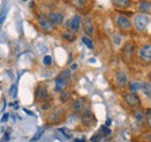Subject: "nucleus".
<instances>
[{"mask_svg":"<svg viewBox=\"0 0 151 142\" xmlns=\"http://www.w3.org/2000/svg\"><path fill=\"white\" fill-rule=\"evenodd\" d=\"M72 4H73V6L80 9L87 5V0H72Z\"/></svg>","mask_w":151,"mask_h":142,"instance_id":"21","label":"nucleus"},{"mask_svg":"<svg viewBox=\"0 0 151 142\" xmlns=\"http://www.w3.org/2000/svg\"><path fill=\"white\" fill-rule=\"evenodd\" d=\"M111 123H112V121H111V119H107V121H106V126H109Z\"/></svg>","mask_w":151,"mask_h":142,"instance_id":"35","label":"nucleus"},{"mask_svg":"<svg viewBox=\"0 0 151 142\" xmlns=\"http://www.w3.org/2000/svg\"><path fill=\"white\" fill-rule=\"evenodd\" d=\"M135 51H136L135 44H132V42H128V43L123 46V49H122V53H123V57L126 58V60H127L128 58H132V55L135 54Z\"/></svg>","mask_w":151,"mask_h":142,"instance_id":"11","label":"nucleus"},{"mask_svg":"<svg viewBox=\"0 0 151 142\" xmlns=\"http://www.w3.org/2000/svg\"><path fill=\"white\" fill-rule=\"evenodd\" d=\"M138 57L142 61H145V62H150L151 60V45L150 44H147L144 46H142L138 51Z\"/></svg>","mask_w":151,"mask_h":142,"instance_id":"4","label":"nucleus"},{"mask_svg":"<svg viewBox=\"0 0 151 142\" xmlns=\"http://www.w3.org/2000/svg\"><path fill=\"white\" fill-rule=\"evenodd\" d=\"M43 62H44V65H47V66L51 65V62H52L51 57H50V55H45V57L43 58Z\"/></svg>","mask_w":151,"mask_h":142,"instance_id":"27","label":"nucleus"},{"mask_svg":"<svg viewBox=\"0 0 151 142\" xmlns=\"http://www.w3.org/2000/svg\"><path fill=\"white\" fill-rule=\"evenodd\" d=\"M124 101L127 102L128 105H130V107H139V105H141L139 97L137 96L136 92L126 94V95H124Z\"/></svg>","mask_w":151,"mask_h":142,"instance_id":"6","label":"nucleus"},{"mask_svg":"<svg viewBox=\"0 0 151 142\" xmlns=\"http://www.w3.org/2000/svg\"><path fill=\"white\" fill-rule=\"evenodd\" d=\"M49 97V92H48V89L44 84H40L36 90H35V98L37 101H47Z\"/></svg>","mask_w":151,"mask_h":142,"instance_id":"7","label":"nucleus"},{"mask_svg":"<svg viewBox=\"0 0 151 142\" xmlns=\"http://www.w3.org/2000/svg\"><path fill=\"white\" fill-rule=\"evenodd\" d=\"M116 24L121 30H129L132 28V22L130 20L124 16V15H119L116 18Z\"/></svg>","mask_w":151,"mask_h":142,"instance_id":"8","label":"nucleus"},{"mask_svg":"<svg viewBox=\"0 0 151 142\" xmlns=\"http://www.w3.org/2000/svg\"><path fill=\"white\" fill-rule=\"evenodd\" d=\"M81 22H83L81 16H80V15H75V16L72 18V20L70 21V23H69V30H70L71 33L76 34V33L79 30Z\"/></svg>","mask_w":151,"mask_h":142,"instance_id":"10","label":"nucleus"},{"mask_svg":"<svg viewBox=\"0 0 151 142\" xmlns=\"http://www.w3.org/2000/svg\"><path fill=\"white\" fill-rule=\"evenodd\" d=\"M6 16H7V9H4V11L0 13V28H1V26L4 24V22H5V20H6Z\"/></svg>","mask_w":151,"mask_h":142,"instance_id":"24","label":"nucleus"},{"mask_svg":"<svg viewBox=\"0 0 151 142\" xmlns=\"http://www.w3.org/2000/svg\"><path fill=\"white\" fill-rule=\"evenodd\" d=\"M63 37L68 40V42H75L76 40V35L73 33H71L70 30H68V31H65L64 34H63Z\"/></svg>","mask_w":151,"mask_h":142,"instance_id":"19","label":"nucleus"},{"mask_svg":"<svg viewBox=\"0 0 151 142\" xmlns=\"http://www.w3.org/2000/svg\"><path fill=\"white\" fill-rule=\"evenodd\" d=\"M81 123L84 124V126H86V127H91V126L95 123L94 114L92 113V111H91L90 109H86V110L83 111V114H81Z\"/></svg>","mask_w":151,"mask_h":142,"instance_id":"3","label":"nucleus"},{"mask_svg":"<svg viewBox=\"0 0 151 142\" xmlns=\"http://www.w3.org/2000/svg\"><path fill=\"white\" fill-rule=\"evenodd\" d=\"M49 107H50V103H48V102L42 103V109H43V110H48Z\"/></svg>","mask_w":151,"mask_h":142,"instance_id":"32","label":"nucleus"},{"mask_svg":"<svg viewBox=\"0 0 151 142\" xmlns=\"http://www.w3.org/2000/svg\"><path fill=\"white\" fill-rule=\"evenodd\" d=\"M114 43H115V45H120V43H121V37L119 35H116L114 37Z\"/></svg>","mask_w":151,"mask_h":142,"instance_id":"31","label":"nucleus"},{"mask_svg":"<svg viewBox=\"0 0 151 142\" xmlns=\"http://www.w3.org/2000/svg\"><path fill=\"white\" fill-rule=\"evenodd\" d=\"M23 1H27V0H23Z\"/></svg>","mask_w":151,"mask_h":142,"instance_id":"37","label":"nucleus"},{"mask_svg":"<svg viewBox=\"0 0 151 142\" xmlns=\"http://www.w3.org/2000/svg\"><path fill=\"white\" fill-rule=\"evenodd\" d=\"M70 70H77V65H76V64H75V65H72Z\"/></svg>","mask_w":151,"mask_h":142,"instance_id":"36","label":"nucleus"},{"mask_svg":"<svg viewBox=\"0 0 151 142\" xmlns=\"http://www.w3.org/2000/svg\"><path fill=\"white\" fill-rule=\"evenodd\" d=\"M42 134H43V129H42V128H40V129L37 131V133H36V134H35V135H34V136L32 138V142L37 141L38 139H40V138L42 136Z\"/></svg>","mask_w":151,"mask_h":142,"instance_id":"25","label":"nucleus"},{"mask_svg":"<svg viewBox=\"0 0 151 142\" xmlns=\"http://www.w3.org/2000/svg\"><path fill=\"white\" fill-rule=\"evenodd\" d=\"M150 23V18L148 15H143V14H137L134 18V26L138 31H145L148 26Z\"/></svg>","mask_w":151,"mask_h":142,"instance_id":"1","label":"nucleus"},{"mask_svg":"<svg viewBox=\"0 0 151 142\" xmlns=\"http://www.w3.org/2000/svg\"><path fill=\"white\" fill-rule=\"evenodd\" d=\"M81 39H83V43H84L88 49H91V50H93V49H94V44H93V42H92V39H91L90 37L84 36Z\"/></svg>","mask_w":151,"mask_h":142,"instance_id":"18","label":"nucleus"},{"mask_svg":"<svg viewBox=\"0 0 151 142\" xmlns=\"http://www.w3.org/2000/svg\"><path fill=\"white\" fill-rule=\"evenodd\" d=\"M138 11L141 13H143V15H148L150 14V11H151V5L149 1H143L139 4L138 6Z\"/></svg>","mask_w":151,"mask_h":142,"instance_id":"14","label":"nucleus"},{"mask_svg":"<svg viewBox=\"0 0 151 142\" xmlns=\"http://www.w3.org/2000/svg\"><path fill=\"white\" fill-rule=\"evenodd\" d=\"M71 74H72V72L70 68H66V70H64V71L62 72L58 76L59 77H62V79H64L65 81H68V80H70V77H71Z\"/></svg>","mask_w":151,"mask_h":142,"instance_id":"17","label":"nucleus"},{"mask_svg":"<svg viewBox=\"0 0 151 142\" xmlns=\"http://www.w3.org/2000/svg\"><path fill=\"white\" fill-rule=\"evenodd\" d=\"M70 96H71V92H70V91H66V90L62 91V94H60V102H62V103L68 102L69 98H70Z\"/></svg>","mask_w":151,"mask_h":142,"instance_id":"23","label":"nucleus"},{"mask_svg":"<svg viewBox=\"0 0 151 142\" xmlns=\"http://www.w3.org/2000/svg\"><path fill=\"white\" fill-rule=\"evenodd\" d=\"M116 83L120 88H126V86L128 83V77L124 72H119L116 74Z\"/></svg>","mask_w":151,"mask_h":142,"instance_id":"12","label":"nucleus"},{"mask_svg":"<svg viewBox=\"0 0 151 142\" xmlns=\"http://www.w3.org/2000/svg\"><path fill=\"white\" fill-rule=\"evenodd\" d=\"M66 87H68V81H65L64 79L58 76L56 79V91L62 92V91H64L66 89Z\"/></svg>","mask_w":151,"mask_h":142,"instance_id":"15","label":"nucleus"},{"mask_svg":"<svg viewBox=\"0 0 151 142\" xmlns=\"http://www.w3.org/2000/svg\"><path fill=\"white\" fill-rule=\"evenodd\" d=\"M38 24H40L41 29H42L44 33H48V34L54 33L55 29H56V26H54L52 22L47 18V16H44V15H40V16H38Z\"/></svg>","mask_w":151,"mask_h":142,"instance_id":"2","label":"nucleus"},{"mask_svg":"<svg viewBox=\"0 0 151 142\" xmlns=\"http://www.w3.org/2000/svg\"><path fill=\"white\" fill-rule=\"evenodd\" d=\"M83 30L88 37H92L94 34V24H93V21L90 16H86L84 22H83Z\"/></svg>","mask_w":151,"mask_h":142,"instance_id":"5","label":"nucleus"},{"mask_svg":"<svg viewBox=\"0 0 151 142\" xmlns=\"http://www.w3.org/2000/svg\"><path fill=\"white\" fill-rule=\"evenodd\" d=\"M112 2L117 8H128L132 5L130 0H112Z\"/></svg>","mask_w":151,"mask_h":142,"instance_id":"16","label":"nucleus"},{"mask_svg":"<svg viewBox=\"0 0 151 142\" xmlns=\"http://www.w3.org/2000/svg\"><path fill=\"white\" fill-rule=\"evenodd\" d=\"M135 117H136L138 120H142V119L144 118V114H143V112H141V111H137V112H135Z\"/></svg>","mask_w":151,"mask_h":142,"instance_id":"29","label":"nucleus"},{"mask_svg":"<svg viewBox=\"0 0 151 142\" xmlns=\"http://www.w3.org/2000/svg\"><path fill=\"white\" fill-rule=\"evenodd\" d=\"M100 131L102 132V134H104V135H109V134L112 133V132H111V129H109L107 126H101V127H100Z\"/></svg>","mask_w":151,"mask_h":142,"instance_id":"26","label":"nucleus"},{"mask_svg":"<svg viewBox=\"0 0 151 142\" xmlns=\"http://www.w3.org/2000/svg\"><path fill=\"white\" fill-rule=\"evenodd\" d=\"M59 131H60L66 138H71V134H69V131H68L66 128H59Z\"/></svg>","mask_w":151,"mask_h":142,"instance_id":"30","label":"nucleus"},{"mask_svg":"<svg viewBox=\"0 0 151 142\" xmlns=\"http://www.w3.org/2000/svg\"><path fill=\"white\" fill-rule=\"evenodd\" d=\"M141 88L143 89V91H144V94L147 95V97H148V98H150V97H151V87H150V82H147V83H144L143 86H141Z\"/></svg>","mask_w":151,"mask_h":142,"instance_id":"20","label":"nucleus"},{"mask_svg":"<svg viewBox=\"0 0 151 142\" xmlns=\"http://www.w3.org/2000/svg\"><path fill=\"white\" fill-rule=\"evenodd\" d=\"M144 117H147V124H148V126H150L151 125V111H150V109H147V114H145Z\"/></svg>","mask_w":151,"mask_h":142,"instance_id":"28","label":"nucleus"},{"mask_svg":"<svg viewBox=\"0 0 151 142\" xmlns=\"http://www.w3.org/2000/svg\"><path fill=\"white\" fill-rule=\"evenodd\" d=\"M8 117H9V114H8V113H4L2 118H1V123H5V121H7Z\"/></svg>","mask_w":151,"mask_h":142,"instance_id":"33","label":"nucleus"},{"mask_svg":"<svg viewBox=\"0 0 151 142\" xmlns=\"http://www.w3.org/2000/svg\"><path fill=\"white\" fill-rule=\"evenodd\" d=\"M85 102H86V99L84 98V97H81V98H77L75 102H73V110H75L77 113H80V112H83L84 111V109H85Z\"/></svg>","mask_w":151,"mask_h":142,"instance_id":"13","label":"nucleus"},{"mask_svg":"<svg viewBox=\"0 0 151 142\" xmlns=\"http://www.w3.org/2000/svg\"><path fill=\"white\" fill-rule=\"evenodd\" d=\"M73 142H86V141H85L84 139H81V140H80V139H75V141Z\"/></svg>","mask_w":151,"mask_h":142,"instance_id":"34","label":"nucleus"},{"mask_svg":"<svg viewBox=\"0 0 151 142\" xmlns=\"http://www.w3.org/2000/svg\"><path fill=\"white\" fill-rule=\"evenodd\" d=\"M129 88L132 90V92H137L141 89V83L137 82V81H132L130 84H129Z\"/></svg>","mask_w":151,"mask_h":142,"instance_id":"22","label":"nucleus"},{"mask_svg":"<svg viewBox=\"0 0 151 142\" xmlns=\"http://www.w3.org/2000/svg\"><path fill=\"white\" fill-rule=\"evenodd\" d=\"M47 18L52 22L54 26H59V24H62L63 21H64V15H63V13H60V12H50V13L47 15Z\"/></svg>","mask_w":151,"mask_h":142,"instance_id":"9","label":"nucleus"}]
</instances>
